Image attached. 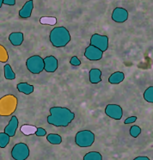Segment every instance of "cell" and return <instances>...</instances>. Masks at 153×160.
<instances>
[{
	"label": "cell",
	"mask_w": 153,
	"mask_h": 160,
	"mask_svg": "<svg viewBox=\"0 0 153 160\" xmlns=\"http://www.w3.org/2000/svg\"><path fill=\"white\" fill-rule=\"evenodd\" d=\"M95 140V133L90 130H81L75 135V144L82 148L91 147L94 144Z\"/></svg>",
	"instance_id": "obj_3"
},
{
	"label": "cell",
	"mask_w": 153,
	"mask_h": 160,
	"mask_svg": "<svg viewBox=\"0 0 153 160\" xmlns=\"http://www.w3.org/2000/svg\"><path fill=\"white\" fill-rule=\"evenodd\" d=\"M49 113L50 115L47 118V123L57 128H66L75 119V113L66 107L53 106L50 108Z\"/></svg>",
	"instance_id": "obj_1"
},
{
	"label": "cell",
	"mask_w": 153,
	"mask_h": 160,
	"mask_svg": "<svg viewBox=\"0 0 153 160\" xmlns=\"http://www.w3.org/2000/svg\"><path fill=\"white\" fill-rule=\"evenodd\" d=\"M4 78L7 80H14L16 78V73L13 72V70L11 68V65L6 64L4 66Z\"/></svg>",
	"instance_id": "obj_18"
},
{
	"label": "cell",
	"mask_w": 153,
	"mask_h": 160,
	"mask_svg": "<svg viewBox=\"0 0 153 160\" xmlns=\"http://www.w3.org/2000/svg\"><path fill=\"white\" fill-rule=\"evenodd\" d=\"M9 41L13 46H21L24 41V35L22 32H13L9 35Z\"/></svg>",
	"instance_id": "obj_13"
},
{
	"label": "cell",
	"mask_w": 153,
	"mask_h": 160,
	"mask_svg": "<svg viewBox=\"0 0 153 160\" xmlns=\"http://www.w3.org/2000/svg\"><path fill=\"white\" fill-rule=\"evenodd\" d=\"M29 147L25 143H17L11 150V157L15 160H26L29 157Z\"/></svg>",
	"instance_id": "obj_5"
},
{
	"label": "cell",
	"mask_w": 153,
	"mask_h": 160,
	"mask_svg": "<svg viewBox=\"0 0 153 160\" xmlns=\"http://www.w3.org/2000/svg\"><path fill=\"white\" fill-rule=\"evenodd\" d=\"M11 137L5 132H0V148H5L10 143Z\"/></svg>",
	"instance_id": "obj_20"
},
{
	"label": "cell",
	"mask_w": 153,
	"mask_h": 160,
	"mask_svg": "<svg viewBox=\"0 0 153 160\" xmlns=\"http://www.w3.org/2000/svg\"><path fill=\"white\" fill-rule=\"evenodd\" d=\"M125 79V74L122 72H115L108 78V82L111 84H119Z\"/></svg>",
	"instance_id": "obj_15"
},
{
	"label": "cell",
	"mask_w": 153,
	"mask_h": 160,
	"mask_svg": "<svg viewBox=\"0 0 153 160\" xmlns=\"http://www.w3.org/2000/svg\"><path fill=\"white\" fill-rule=\"evenodd\" d=\"M83 160H102V156L98 152H89L84 155Z\"/></svg>",
	"instance_id": "obj_19"
},
{
	"label": "cell",
	"mask_w": 153,
	"mask_h": 160,
	"mask_svg": "<svg viewBox=\"0 0 153 160\" xmlns=\"http://www.w3.org/2000/svg\"><path fill=\"white\" fill-rule=\"evenodd\" d=\"M35 134L38 137H44V136L47 135V131L42 128H36Z\"/></svg>",
	"instance_id": "obj_24"
},
{
	"label": "cell",
	"mask_w": 153,
	"mask_h": 160,
	"mask_svg": "<svg viewBox=\"0 0 153 160\" xmlns=\"http://www.w3.org/2000/svg\"><path fill=\"white\" fill-rule=\"evenodd\" d=\"M105 114L113 120H121L123 116V109L120 105L110 103L106 106Z\"/></svg>",
	"instance_id": "obj_7"
},
{
	"label": "cell",
	"mask_w": 153,
	"mask_h": 160,
	"mask_svg": "<svg viewBox=\"0 0 153 160\" xmlns=\"http://www.w3.org/2000/svg\"><path fill=\"white\" fill-rule=\"evenodd\" d=\"M89 79L91 84H96L101 82V72L98 68H92L89 72Z\"/></svg>",
	"instance_id": "obj_14"
},
{
	"label": "cell",
	"mask_w": 153,
	"mask_h": 160,
	"mask_svg": "<svg viewBox=\"0 0 153 160\" xmlns=\"http://www.w3.org/2000/svg\"><path fill=\"white\" fill-rule=\"evenodd\" d=\"M47 140L52 145H60L62 143V138L57 133H49L47 135Z\"/></svg>",
	"instance_id": "obj_17"
},
{
	"label": "cell",
	"mask_w": 153,
	"mask_h": 160,
	"mask_svg": "<svg viewBox=\"0 0 153 160\" xmlns=\"http://www.w3.org/2000/svg\"><path fill=\"white\" fill-rule=\"evenodd\" d=\"M44 61V70L47 72H54L59 67V61L53 55L47 56L43 59Z\"/></svg>",
	"instance_id": "obj_10"
},
{
	"label": "cell",
	"mask_w": 153,
	"mask_h": 160,
	"mask_svg": "<svg viewBox=\"0 0 153 160\" xmlns=\"http://www.w3.org/2000/svg\"><path fill=\"white\" fill-rule=\"evenodd\" d=\"M133 160H151L148 158V157H146V156H139V157H137L135 158Z\"/></svg>",
	"instance_id": "obj_28"
},
{
	"label": "cell",
	"mask_w": 153,
	"mask_h": 160,
	"mask_svg": "<svg viewBox=\"0 0 153 160\" xmlns=\"http://www.w3.org/2000/svg\"><path fill=\"white\" fill-rule=\"evenodd\" d=\"M137 120H138L137 116H130V117H127L124 123L125 124H131V123H134Z\"/></svg>",
	"instance_id": "obj_26"
},
{
	"label": "cell",
	"mask_w": 153,
	"mask_h": 160,
	"mask_svg": "<svg viewBox=\"0 0 153 160\" xmlns=\"http://www.w3.org/2000/svg\"><path fill=\"white\" fill-rule=\"evenodd\" d=\"M144 99L150 103L153 102V86H150L144 92Z\"/></svg>",
	"instance_id": "obj_21"
},
{
	"label": "cell",
	"mask_w": 153,
	"mask_h": 160,
	"mask_svg": "<svg viewBox=\"0 0 153 160\" xmlns=\"http://www.w3.org/2000/svg\"><path fill=\"white\" fill-rule=\"evenodd\" d=\"M3 4H6V5H15L16 4V0H3Z\"/></svg>",
	"instance_id": "obj_27"
},
{
	"label": "cell",
	"mask_w": 153,
	"mask_h": 160,
	"mask_svg": "<svg viewBox=\"0 0 153 160\" xmlns=\"http://www.w3.org/2000/svg\"><path fill=\"white\" fill-rule=\"evenodd\" d=\"M108 42H109V40L107 35L94 34L91 37V45L101 50L102 52L108 50Z\"/></svg>",
	"instance_id": "obj_6"
},
{
	"label": "cell",
	"mask_w": 153,
	"mask_h": 160,
	"mask_svg": "<svg viewBox=\"0 0 153 160\" xmlns=\"http://www.w3.org/2000/svg\"><path fill=\"white\" fill-rule=\"evenodd\" d=\"M2 5H3V0H0V8L2 7Z\"/></svg>",
	"instance_id": "obj_29"
},
{
	"label": "cell",
	"mask_w": 153,
	"mask_h": 160,
	"mask_svg": "<svg viewBox=\"0 0 153 160\" xmlns=\"http://www.w3.org/2000/svg\"><path fill=\"white\" fill-rule=\"evenodd\" d=\"M34 10V2L32 0L27 1L19 11V17L21 18H28L31 17Z\"/></svg>",
	"instance_id": "obj_12"
},
{
	"label": "cell",
	"mask_w": 153,
	"mask_h": 160,
	"mask_svg": "<svg viewBox=\"0 0 153 160\" xmlns=\"http://www.w3.org/2000/svg\"><path fill=\"white\" fill-rule=\"evenodd\" d=\"M17 88L20 92L26 95H30L34 92V90H35L34 85H31L28 83H19L17 85Z\"/></svg>",
	"instance_id": "obj_16"
},
{
	"label": "cell",
	"mask_w": 153,
	"mask_h": 160,
	"mask_svg": "<svg viewBox=\"0 0 153 160\" xmlns=\"http://www.w3.org/2000/svg\"><path fill=\"white\" fill-rule=\"evenodd\" d=\"M71 40L72 37L69 30L63 26L53 28L49 34V41L51 44L58 48L67 46Z\"/></svg>",
	"instance_id": "obj_2"
},
{
	"label": "cell",
	"mask_w": 153,
	"mask_h": 160,
	"mask_svg": "<svg viewBox=\"0 0 153 160\" xmlns=\"http://www.w3.org/2000/svg\"><path fill=\"white\" fill-rule=\"evenodd\" d=\"M40 22L43 25L48 24V25H54L57 22V19L55 18H50V17H44V18H41Z\"/></svg>",
	"instance_id": "obj_23"
},
{
	"label": "cell",
	"mask_w": 153,
	"mask_h": 160,
	"mask_svg": "<svg viewBox=\"0 0 153 160\" xmlns=\"http://www.w3.org/2000/svg\"><path fill=\"white\" fill-rule=\"evenodd\" d=\"M103 52L93 46L89 45L84 51V57L91 61H97L102 59Z\"/></svg>",
	"instance_id": "obj_9"
},
{
	"label": "cell",
	"mask_w": 153,
	"mask_h": 160,
	"mask_svg": "<svg viewBox=\"0 0 153 160\" xmlns=\"http://www.w3.org/2000/svg\"><path fill=\"white\" fill-rule=\"evenodd\" d=\"M70 64L74 66H78L81 65V61L80 59H78L76 56H73V57H72L71 60H70Z\"/></svg>",
	"instance_id": "obj_25"
},
{
	"label": "cell",
	"mask_w": 153,
	"mask_h": 160,
	"mask_svg": "<svg viewBox=\"0 0 153 160\" xmlns=\"http://www.w3.org/2000/svg\"><path fill=\"white\" fill-rule=\"evenodd\" d=\"M129 14L128 11L122 7H116L112 12V20L117 23H123L127 21Z\"/></svg>",
	"instance_id": "obj_8"
},
{
	"label": "cell",
	"mask_w": 153,
	"mask_h": 160,
	"mask_svg": "<svg viewBox=\"0 0 153 160\" xmlns=\"http://www.w3.org/2000/svg\"><path fill=\"white\" fill-rule=\"evenodd\" d=\"M142 132V129L140 128V127L137 125H133L131 127V128L129 130V133L132 136V138H137L140 135V133Z\"/></svg>",
	"instance_id": "obj_22"
},
{
	"label": "cell",
	"mask_w": 153,
	"mask_h": 160,
	"mask_svg": "<svg viewBox=\"0 0 153 160\" xmlns=\"http://www.w3.org/2000/svg\"><path fill=\"white\" fill-rule=\"evenodd\" d=\"M26 66L28 72H30L33 74H40L44 70L43 58L40 55L31 56L27 59Z\"/></svg>",
	"instance_id": "obj_4"
},
{
	"label": "cell",
	"mask_w": 153,
	"mask_h": 160,
	"mask_svg": "<svg viewBox=\"0 0 153 160\" xmlns=\"http://www.w3.org/2000/svg\"><path fill=\"white\" fill-rule=\"evenodd\" d=\"M18 125H19V122H18L17 117L16 115H12L8 125L4 128V132H5L10 137H14L18 128Z\"/></svg>",
	"instance_id": "obj_11"
}]
</instances>
